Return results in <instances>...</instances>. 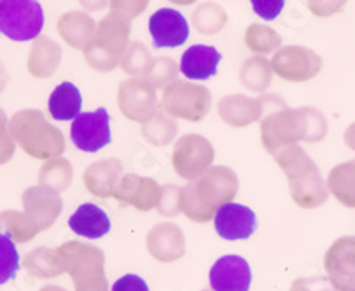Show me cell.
Here are the masks:
<instances>
[{
	"label": "cell",
	"instance_id": "10",
	"mask_svg": "<svg viewBox=\"0 0 355 291\" xmlns=\"http://www.w3.org/2000/svg\"><path fill=\"white\" fill-rule=\"evenodd\" d=\"M272 71L290 84H304L318 77L322 71V57L307 46L291 45L279 48L272 57Z\"/></svg>",
	"mask_w": 355,
	"mask_h": 291
},
{
	"label": "cell",
	"instance_id": "19",
	"mask_svg": "<svg viewBox=\"0 0 355 291\" xmlns=\"http://www.w3.org/2000/svg\"><path fill=\"white\" fill-rule=\"evenodd\" d=\"M146 249L160 263H174L187 252L185 235L173 222L157 224L146 236Z\"/></svg>",
	"mask_w": 355,
	"mask_h": 291
},
{
	"label": "cell",
	"instance_id": "12",
	"mask_svg": "<svg viewBox=\"0 0 355 291\" xmlns=\"http://www.w3.org/2000/svg\"><path fill=\"white\" fill-rule=\"evenodd\" d=\"M73 146L84 153H98L112 141L109 110L100 107L93 112H82L69 128Z\"/></svg>",
	"mask_w": 355,
	"mask_h": 291
},
{
	"label": "cell",
	"instance_id": "22",
	"mask_svg": "<svg viewBox=\"0 0 355 291\" xmlns=\"http://www.w3.org/2000/svg\"><path fill=\"white\" fill-rule=\"evenodd\" d=\"M220 52L210 45H192L187 48L180 61V71L189 80H208L217 75Z\"/></svg>",
	"mask_w": 355,
	"mask_h": 291
},
{
	"label": "cell",
	"instance_id": "2",
	"mask_svg": "<svg viewBox=\"0 0 355 291\" xmlns=\"http://www.w3.org/2000/svg\"><path fill=\"white\" fill-rule=\"evenodd\" d=\"M274 160L286 176L290 195L297 206L315 210L327 202V182H323L318 166L302 146H291L279 151L274 155Z\"/></svg>",
	"mask_w": 355,
	"mask_h": 291
},
{
	"label": "cell",
	"instance_id": "9",
	"mask_svg": "<svg viewBox=\"0 0 355 291\" xmlns=\"http://www.w3.org/2000/svg\"><path fill=\"white\" fill-rule=\"evenodd\" d=\"M198 201L201 202L208 213L215 217L217 210L227 202H233L240 188L239 176L233 169L224 166L211 167L206 170L201 178L189 183Z\"/></svg>",
	"mask_w": 355,
	"mask_h": 291
},
{
	"label": "cell",
	"instance_id": "34",
	"mask_svg": "<svg viewBox=\"0 0 355 291\" xmlns=\"http://www.w3.org/2000/svg\"><path fill=\"white\" fill-rule=\"evenodd\" d=\"M141 134L146 142L157 148H164L176 141L178 125L173 118H169L166 112H158L151 121L141 126Z\"/></svg>",
	"mask_w": 355,
	"mask_h": 291
},
{
	"label": "cell",
	"instance_id": "44",
	"mask_svg": "<svg viewBox=\"0 0 355 291\" xmlns=\"http://www.w3.org/2000/svg\"><path fill=\"white\" fill-rule=\"evenodd\" d=\"M343 141L347 144L348 150H352L355 153V121L345 130V135H343Z\"/></svg>",
	"mask_w": 355,
	"mask_h": 291
},
{
	"label": "cell",
	"instance_id": "13",
	"mask_svg": "<svg viewBox=\"0 0 355 291\" xmlns=\"http://www.w3.org/2000/svg\"><path fill=\"white\" fill-rule=\"evenodd\" d=\"M162 186L157 179L139 176V174H123L112 197L125 206H132L137 211L155 210L160 202Z\"/></svg>",
	"mask_w": 355,
	"mask_h": 291
},
{
	"label": "cell",
	"instance_id": "7",
	"mask_svg": "<svg viewBox=\"0 0 355 291\" xmlns=\"http://www.w3.org/2000/svg\"><path fill=\"white\" fill-rule=\"evenodd\" d=\"M44 12L36 0H2L0 2V33L11 41L24 43L41 36Z\"/></svg>",
	"mask_w": 355,
	"mask_h": 291
},
{
	"label": "cell",
	"instance_id": "3",
	"mask_svg": "<svg viewBox=\"0 0 355 291\" xmlns=\"http://www.w3.org/2000/svg\"><path fill=\"white\" fill-rule=\"evenodd\" d=\"M9 132L12 141L20 146L25 155L36 160L49 162L66 151V141L57 126L50 125L44 114L36 109L18 110L9 119Z\"/></svg>",
	"mask_w": 355,
	"mask_h": 291
},
{
	"label": "cell",
	"instance_id": "14",
	"mask_svg": "<svg viewBox=\"0 0 355 291\" xmlns=\"http://www.w3.org/2000/svg\"><path fill=\"white\" fill-rule=\"evenodd\" d=\"M148 30L155 48H178L185 45L190 34L187 18L180 11L171 8L155 11L148 21Z\"/></svg>",
	"mask_w": 355,
	"mask_h": 291
},
{
	"label": "cell",
	"instance_id": "1",
	"mask_svg": "<svg viewBox=\"0 0 355 291\" xmlns=\"http://www.w3.org/2000/svg\"><path fill=\"white\" fill-rule=\"evenodd\" d=\"M327 134V118L313 107L288 109L284 105L265 116L259 126L263 148L272 157L291 146H300V142H322Z\"/></svg>",
	"mask_w": 355,
	"mask_h": 291
},
{
	"label": "cell",
	"instance_id": "25",
	"mask_svg": "<svg viewBox=\"0 0 355 291\" xmlns=\"http://www.w3.org/2000/svg\"><path fill=\"white\" fill-rule=\"evenodd\" d=\"M69 229L82 238L98 240L110 231V218L105 211L93 202L80 204L68 220Z\"/></svg>",
	"mask_w": 355,
	"mask_h": 291
},
{
	"label": "cell",
	"instance_id": "38",
	"mask_svg": "<svg viewBox=\"0 0 355 291\" xmlns=\"http://www.w3.org/2000/svg\"><path fill=\"white\" fill-rule=\"evenodd\" d=\"M15 151H17V142L12 141L11 132H9L8 114L0 107V167L11 162Z\"/></svg>",
	"mask_w": 355,
	"mask_h": 291
},
{
	"label": "cell",
	"instance_id": "16",
	"mask_svg": "<svg viewBox=\"0 0 355 291\" xmlns=\"http://www.w3.org/2000/svg\"><path fill=\"white\" fill-rule=\"evenodd\" d=\"M323 268L332 288L343 291L355 277V236H341L323 256Z\"/></svg>",
	"mask_w": 355,
	"mask_h": 291
},
{
	"label": "cell",
	"instance_id": "46",
	"mask_svg": "<svg viewBox=\"0 0 355 291\" xmlns=\"http://www.w3.org/2000/svg\"><path fill=\"white\" fill-rule=\"evenodd\" d=\"M288 291H311V290L309 286H307V281L297 279L293 284H291V288Z\"/></svg>",
	"mask_w": 355,
	"mask_h": 291
},
{
	"label": "cell",
	"instance_id": "37",
	"mask_svg": "<svg viewBox=\"0 0 355 291\" xmlns=\"http://www.w3.org/2000/svg\"><path fill=\"white\" fill-rule=\"evenodd\" d=\"M18 270H20V254L17 243L9 236L0 235V286L15 279Z\"/></svg>",
	"mask_w": 355,
	"mask_h": 291
},
{
	"label": "cell",
	"instance_id": "6",
	"mask_svg": "<svg viewBox=\"0 0 355 291\" xmlns=\"http://www.w3.org/2000/svg\"><path fill=\"white\" fill-rule=\"evenodd\" d=\"M162 109L173 119L199 123L210 114L211 91L206 85L176 80L164 89Z\"/></svg>",
	"mask_w": 355,
	"mask_h": 291
},
{
	"label": "cell",
	"instance_id": "8",
	"mask_svg": "<svg viewBox=\"0 0 355 291\" xmlns=\"http://www.w3.org/2000/svg\"><path fill=\"white\" fill-rule=\"evenodd\" d=\"M215 160V150L211 142L199 134H187L174 142L173 164L174 173L187 182H196L211 169Z\"/></svg>",
	"mask_w": 355,
	"mask_h": 291
},
{
	"label": "cell",
	"instance_id": "26",
	"mask_svg": "<svg viewBox=\"0 0 355 291\" xmlns=\"http://www.w3.org/2000/svg\"><path fill=\"white\" fill-rule=\"evenodd\" d=\"M82 110V93L71 82H62L49 98V112L55 121H75Z\"/></svg>",
	"mask_w": 355,
	"mask_h": 291
},
{
	"label": "cell",
	"instance_id": "41",
	"mask_svg": "<svg viewBox=\"0 0 355 291\" xmlns=\"http://www.w3.org/2000/svg\"><path fill=\"white\" fill-rule=\"evenodd\" d=\"M110 291H150V286L139 275L126 274L112 284Z\"/></svg>",
	"mask_w": 355,
	"mask_h": 291
},
{
	"label": "cell",
	"instance_id": "4",
	"mask_svg": "<svg viewBox=\"0 0 355 291\" xmlns=\"http://www.w3.org/2000/svg\"><path fill=\"white\" fill-rule=\"evenodd\" d=\"M62 272L71 277L75 291H109L105 275V254L100 247L68 242L57 247Z\"/></svg>",
	"mask_w": 355,
	"mask_h": 291
},
{
	"label": "cell",
	"instance_id": "33",
	"mask_svg": "<svg viewBox=\"0 0 355 291\" xmlns=\"http://www.w3.org/2000/svg\"><path fill=\"white\" fill-rule=\"evenodd\" d=\"M245 46L256 55H268V53H275L281 48V36L277 34V30H274L272 27H266L261 24H250L245 28Z\"/></svg>",
	"mask_w": 355,
	"mask_h": 291
},
{
	"label": "cell",
	"instance_id": "17",
	"mask_svg": "<svg viewBox=\"0 0 355 291\" xmlns=\"http://www.w3.org/2000/svg\"><path fill=\"white\" fill-rule=\"evenodd\" d=\"M252 272L245 258L227 254L218 258L210 268L211 291H249Z\"/></svg>",
	"mask_w": 355,
	"mask_h": 291
},
{
	"label": "cell",
	"instance_id": "32",
	"mask_svg": "<svg viewBox=\"0 0 355 291\" xmlns=\"http://www.w3.org/2000/svg\"><path fill=\"white\" fill-rule=\"evenodd\" d=\"M227 24V12L222 6L215 2H202L192 12V27L199 34L205 36H214L218 34Z\"/></svg>",
	"mask_w": 355,
	"mask_h": 291
},
{
	"label": "cell",
	"instance_id": "21",
	"mask_svg": "<svg viewBox=\"0 0 355 291\" xmlns=\"http://www.w3.org/2000/svg\"><path fill=\"white\" fill-rule=\"evenodd\" d=\"M123 176V164L117 158H101L84 170L82 182L94 197H112L117 183Z\"/></svg>",
	"mask_w": 355,
	"mask_h": 291
},
{
	"label": "cell",
	"instance_id": "42",
	"mask_svg": "<svg viewBox=\"0 0 355 291\" xmlns=\"http://www.w3.org/2000/svg\"><path fill=\"white\" fill-rule=\"evenodd\" d=\"M309 11L320 18L334 17L345 8V2H334V0H322V2H307Z\"/></svg>",
	"mask_w": 355,
	"mask_h": 291
},
{
	"label": "cell",
	"instance_id": "28",
	"mask_svg": "<svg viewBox=\"0 0 355 291\" xmlns=\"http://www.w3.org/2000/svg\"><path fill=\"white\" fill-rule=\"evenodd\" d=\"M272 64L266 57L252 55L242 62L239 71L240 84L250 93H263L272 84Z\"/></svg>",
	"mask_w": 355,
	"mask_h": 291
},
{
	"label": "cell",
	"instance_id": "45",
	"mask_svg": "<svg viewBox=\"0 0 355 291\" xmlns=\"http://www.w3.org/2000/svg\"><path fill=\"white\" fill-rule=\"evenodd\" d=\"M8 80H9V75H8V69H6V66L0 62V93L6 89V85H8Z\"/></svg>",
	"mask_w": 355,
	"mask_h": 291
},
{
	"label": "cell",
	"instance_id": "20",
	"mask_svg": "<svg viewBox=\"0 0 355 291\" xmlns=\"http://www.w3.org/2000/svg\"><path fill=\"white\" fill-rule=\"evenodd\" d=\"M265 103L245 94H226L218 101V118L231 128H245L261 119Z\"/></svg>",
	"mask_w": 355,
	"mask_h": 291
},
{
	"label": "cell",
	"instance_id": "29",
	"mask_svg": "<svg viewBox=\"0 0 355 291\" xmlns=\"http://www.w3.org/2000/svg\"><path fill=\"white\" fill-rule=\"evenodd\" d=\"M41 233L37 224L25 211H0V235H6L17 243H28Z\"/></svg>",
	"mask_w": 355,
	"mask_h": 291
},
{
	"label": "cell",
	"instance_id": "18",
	"mask_svg": "<svg viewBox=\"0 0 355 291\" xmlns=\"http://www.w3.org/2000/svg\"><path fill=\"white\" fill-rule=\"evenodd\" d=\"M21 206L41 231H46L61 217L62 199L49 186L34 185L21 194Z\"/></svg>",
	"mask_w": 355,
	"mask_h": 291
},
{
	"label": "cell",
	"instance_id": "11",
	"mask_svg": "<svg viewBox=\"0 0 355 291\" xmlns=\"http://www.w3.org/2000/svg\"><path fill=\"white\" fill-rule=\"evenodd\" d=\"M117 109L128 121L146 125L157 116V89L144 77L128 78L117 87Z\"/></svg>",
	"mask_w": 355,
	"mask_h": 291
},
{
	"label": "cell",
	"instance_id": "40",
	"mask_svg": "<svg viewBox=\"0 0 355 291\" xmlns=\"http://www.w3.org/2000/svg\"><path fill=\"white\" fill-rule=\"evenodd\" d=\"M180 194H182V188L176 185H166L162 188L160 202H158L157 211L164 217H176L180 211Z\"/></svg>",
	"mask_w": 355,
	"mask_h": 291
},
{
	"label": "cell",
	"instance_id": "30",
	"mask_svg": "<svg viewBox=\"0 0 355 291\" xmlns=\"http://www.w3.org/2000/svg\"><path fill=\"white\" fill-rule=\"evenodd\" d=\"M24 268L36 279H53L64 274L57 249L50 247H37L34 251L27 252L24 258Z\"/></svg>",
	"mask_w": 355,
	"mask_h": 291
},
{
	"label": "cell",
	"instance_id": "31",
	"mask_svg": "<svg viewBox=\"0 0 355 291\" xmlns=\"http://www.w3.org/2000/svg\"><path fill=\"white\" fill-rule=\"evenodd\" d=\"M73 182V167L69 160L62 157H57L44 162L37 174V185L49 186L53 192L61 194L68 191Z\"/></svg>",
	"mask_w": 355,
	"mask_h": 291
},
{
	"label": "cell",
	"instance_id": "39",
	"mask_svg": "<svg viewBox=\"0 0 355 291\" xmlns=\"http://www.w3.org/2000/svg\"><path fill=\"white\" fill-rule=\"evenodd\" d=\"M148 2L146 0H114L110 2V15H116V17L123 18V20L130 21L133 18L141 17L142 12L148 9Z\"/></svg>",
	"mask_w": 355,
	"mask_h": 291
},
{
	"label": "cell",
	"instance_id": "35",
	"mask_svg": "<svg viewBox=\"0 0 355 291\" xmlns=\"http://www.w3.org/2000/svg\"><path fill=\"white\" fill-rule=\"evenodd\" d=\"M178 64L171 57H153L148 66L144 78L153 85L155 89H166L178 77Z\"/></svg>",
	"mask_w": 355,
	"mask_h": 291
},
{
	"label": "cell",
	"instance_id": "43",
	"mask_svg": "<svg viewBox=\"0 0 355 291\" xmlns=\"http://www.w3.org/2000/svg\"><path fill=\"white\" fill-rule=\"evenodd\" d=\"M252 9L263 20H274L284 9V2H252Z\"/></svg>",
	"mask_w": 355,
	"mask_h": 291
},
{
	"label": "cell",
	"instance_id": "15",
	"mask_svg": "<svg viewBox=\"0 0 355 291\" xmlns=\"http://www.w3.org/2000/svg\"><path fill=\"white\" fill-rule=\"evenodd\" d=\"M214 226L220 238L227 242H240L254 235L258 229V218L254 211L245 204L227 202L215 213Z\"/></svg>",
	"mask_w": 355,
	"mask_h": 291
},
{
	"label": "cell",
	"instance_id": "36",
	"mask_svg": "<svg viewBox=\"0 0 355 291\" xmlns=\"http://www.w3.org/2000/svg\"><path fill=\"white\" fill-rule=\"evenodd\" d=\"M151 59L153 57H151L150 48L142 45L141 41H135V43H130L128 50H126L125 57H123L121 69L126 75H130V78H139L146 75Z\"/></svg>",
	"mask_w": 355,
	"mask_h": 291
},
{
	"label": "cell",
	"instance_id": "49",
	"mask_svg": "<svg viewBox=\"0 0 355 291\" xmlns=\"http://www.w3.org/2000/svg\"><path fill=\"white\" fill-rule=\"evenodd\" d=\"M202 291H211V290H202Z\"/></svg>",
	"mask_w": 355,
	"mask_h": 291
},
{
	"label": "cell",
	"instance_id": "48",
	"mask_svg": "<svg viewBox=\"0 0 355 291\" xmlns=\"http://www.w3.org/2000/svg\"><path fill=\"white\" fill-rule=\"evenodd\" d=\"M343 291H355V277H354V279L350 281V283H348V286L345 288Z\"/></svg>",
	"mask_w": 355,
	"mask_h": 291
},
{
	"label": "cell",
	"instance_id": "23",
	"mask_svg": "<svg viewBox=\"0 0 355 291\" xmlns=\"http://www.w3.org/2000/svg\"><path fill=\"white\" fill-rule=\"evenodd\" d=\"M62 48L61 45L49 36H40L33 41V46L28 50L27 69L34 78L53 77L61 66Z\"/></svg>",
	"mask_w": 355,
	"mask_h": 291
},
{
	"label": "cell",
	"instance_id": "24",
	"mask_svg": "<svg viewBox=\"0 0 355 291\" xmlns=\"http://www.w3.org/2000/svg\"><path fill=\"white\" fill-rule=\"evenodd\" d=\"M96 21L85 11H68L57 20V33L66 45L75 50H85L96 33Z\"/></svg>",
	"mask_w": 355,
	"mask_h": 291
},
{
	"label": "cell",
	"instance_id": "47",
	"mask_svg": "<svg viewBox=\"0 0 355 291\" xmlns=\"http://www.w3.org/2000/svg\"><path fill=\"white\" fill-rule=\"evenodd\" d=\"M40 291H66L64 288L61 286H53V284H49V286H43Z\"/></svg>",
	"mask_w": 355,
	"mask_h": 291
},
{
	"label": "cell",
	"instance_id": "27",
	"mask_svg": "<svg viewBox=\"0 0 355 291\" xmlns=\"http://www.w3.org/2000/svg\"><path fill=\"white\" fill-rule=\"evenodd\" d=\"M327 188L339 204L355 210V158L332 167L327 176Z\"/></svg>",
	"mask_w": 355,
	"mask_h": 291
},
{
	"label": "cell",
	"instance_id": "5",
	"mask_svg": "<svg viewBox=\"0 0 355 291\" xmlns=\"http://www.w3.org/2000/svg\"><path fill=\"white\" fill-rule=\"evenodd\" d=\"M130 46V21L107 15L96 25L93 39L85 46L84 57L94 71L110 73L119 68Z\"/></svg>",
	"mask_w": 355,
	"mask_h": 291
}]
</instances>
